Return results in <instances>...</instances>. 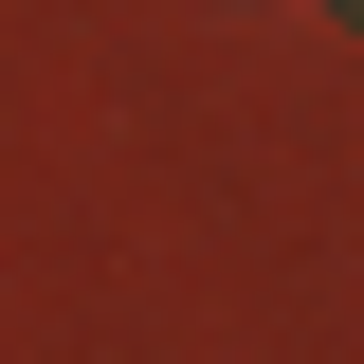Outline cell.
Instances as JSON below:
<instances>
[{"label":"cell","instance_id":"1","mask_svg":"<svg viewBox=\"0 0 364 364\" xmlns=\"http://www.w3.org/2000/svg\"><path fill=\"white\" fill-rule=\"evenodd\" d=\"M346 18H364V0H346Z\"/></svg>","mask_w":364,"mask_h":364}]
</instances>
